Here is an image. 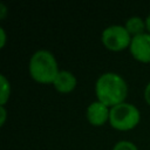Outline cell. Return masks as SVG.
Returning a JSON list of instances; mask_svg holds the SVG:
<instances>
[{
    "mask_svg": "<svg viewBox=\"0 0 150 150\" xmlns=\"http://www.w3.org/2000/svg\"><path fill=\"white\" fill-rule=\"evenodd\" d=\"M95 94L97 101L112 108L125 101L128 95V86L125 80L116 73L108 71L96 80Z\"/></svg>",
    "mask_w": 150,
    "mask_h": 150,
    "instance_id": "1",
    "label": "cell"
},
{
    "mask_svg": "<svg viewBox=\"0 0 150 150\" xmlns=\"http://www.w3.org/2000/svg\"><path fill=\"white\" fill-rule=\"evenodd\" d=\"M28 70L32 79L42 84H53L60 71L55 56L46 49L36 50L30 56Z\"/></svg>",
    "mask_w": 150,
    "mask_h": 150,
    "instance_id": "2",
    "label": "cell"
},
{
    "mask_svg": "<svg viewBox=\"0 0 150 150\" xmlns=\"http://www.w3.org/2000/svg\"><path fill=\"white\" fill-rule=\"evenodd\" d=\"M141 121V112L136 105L123 102L110 108L109 124L120 131H128L137 127Z\"/></svg>",
    "mask_w": 150,
    "mask_h": 150,
    "instance_id": "3",
    "label": "cell"
},
{
    "mask_svg": "<svg viewBox=\"0 0 150 150\" xmlns=\"http://www.w3.org/2000/svg\"><path fill=\"white\" fill-rule=\"evenodd\" d=\"M131 35L124 26L111 25L103 29L101 35V41L103 46L111 52H121L130 47Z\"/></svg>",
    "mask_w": 150,
    "mask_h": 150,
    "instance_id": "4",
    "label": "cell"
},
{
    "mask_svg": "<svg viewBox=\"0 0 150 150\" xmlns=\"http://www.w3.org/2000/svg\"><path fill=\"white\" fill-rule=\"evenodd\" d=\"M131 56L142 63H150V34L143 33L132 38L129 47Z\"/></svg>",
    "mask_w": 150,
    "mask_h": 150,
    "instance_id": "5",
    "label": "cell"
},
{
    "mask_svg": "<svg viewBox=\"0 0 150 150\" xmlns=\"http://www.w3.org/2000/svg\"><path fill=\"white\" fill-rule=\"evenodd\" d=\"M86 116L88 122L94 127H101L109 122L110 116V108L105 104L101 103L100 101L91 102L86 111Z\"/></svg>",
    "mask_w": 150,
    "mask_h": 150,
    "instance_id": "6",
    "label": "cell"
},
{
    "mask_svg": "<svg viewBox=\"0 0 150 150\" xmlns=\"http://www.w3.org/2000/svg\"><path fill=\"white\" fill-rule=\"evenodd\" d=\"M76 84H77V80L75 75L68 70H60L55 81L53 82V86L56 89V91L61 94L71 93L76 88Z\"/></svg>",
    "mask_w": 150,
    "mask_h": 150,
    "instance_id": "7",
    "label": "cell"
},
{
    "mask_svg": "<svg viewBox=\"0 0 150 150\" xmlns=\"http://www.w3.org/2000/svg\"><path fill=\"white\" fill-rule=\"evenodd\" d=\"M127 30L129 32L130 35L136 36V35H139V34H143L144 33V29H146V26H145V21L139 18V16H130L127 22H125V26Z\"/></svg>",
    "mask_w": 150,
    "mask_h": 150,
    "instance_id": "8",
    "label": "cell"
},
{
    "mask_svg": "<svg viewBox=\"0 0 150 150\" xmlns=\"http://www.w3.org/2000/svg\"><path fill=\"white\" fill-rule=\"evenodd\" d=\"M1 79V94H0V105H4L7 103L9 95H11V84L5 75H0Z\"/></svg>",
    "mask_w": 150,
    "mask_h": 150,
    "instance_id": "9",
    "label": "cell"
},
{
    "mask_svg": "<svg viewBox=\"0 0 150 150\" xmlns=\"http://www.w3.org/2000/svg\"><path fill=\"white\" fill-rule=\"evenodd\" d=\"M112 150H138V149H137V146H136L132 142H130V141H118V142L114 145Z\"/></svg>",
    "mask_w": 150,
    "mask_h": 150,
    "instance_id": "10",
    "label": "cell"
},
{
    "mask_svg": "<svg viewBox=\"0 0 150 150\" xmlns=\"http://www.w3.org/2000/svg\"><path fill=\"white\" fill-rule=\"evenodd\" d=\"M7 111H6V108L4 107V105H0V114H1V120H0V125L2 127L4 124H5V122H6V116H7V114H6Z\"/></svg>",
    "mask_w": 150,
    "mask_h": 150,
    "instance_id": "11",
    "label": "cell"
},
{
    "mask_svg": "<svg viewBox=\"0 0 150 150\" xmlns=\"http://www.w3.org/2000/svg\"><path fill=\"white\" fill-rule=\"evenodd\" d=\"M144 100L150 105V82L145 86V89H144Z\"/></svg>",
    "mask_w": 150,
    "mask_h": 150,
    "instance_id": "12",
    "label": "cell"
},
{
    "mask_svg": "<svg viewBox=\"0 0 150 150\" xmlns=\"http://www.w3.org/2000/svg\"><path fill=\"white\" fill-rule=\"evenodd\" d=\"M0 33H1V48L5 47V42H6V33H5V29L4 28H0Z\"/></svg>",
    "mask_w": 150,
    "mask_h": 150,
    "instance_id": "13",
    "label": "cell"
},
{
    "mask_svg": "<svg viewBox=\"0 0 150 150\" xmlns=\"http://www.w3.org/2000/svg\"><path fill=\"white\" fill-rule=\"evenodd\" d=\"M0 8H1V14H0V16H1V19H4L5 18V14H6V6L4 5V4H0Z\"/></svg>",
    "mask_w": 150,
    "mask_h": 150,
    "instance_id": "14",
    "label": "cell"
},
{
    "mask_svg": "<svg viewBox=\"0 0 150 150\" xmlns=\"http://www.w3.org/2000/svg\"><path fill=\"white\" fill-rule=\"evenodd\" d=\"M145 26H146V30H148V33L150 34V14L146 16V19H145Z\"/></svg>",
    "mask_w": 150,
    "mask_h": 150,
    "instance_id": "15",
    "label": "cell"
}]
</instances>
